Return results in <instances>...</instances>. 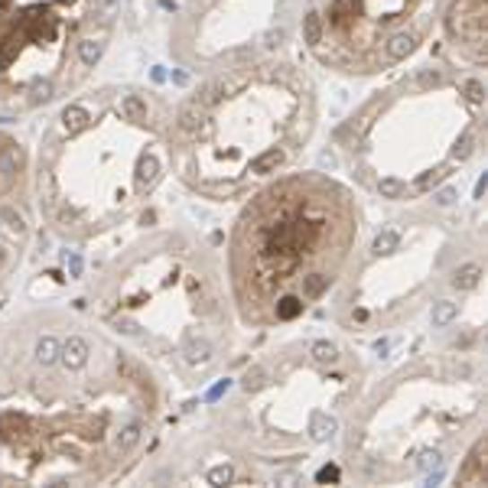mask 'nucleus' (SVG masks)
Masks as SVG:
<instances>
[{"mask_svg":"<svg viewBox=\"0 0 488 488\" xmlns=\"http://www.w3.org/2000/svg\"><path fill=\"white\" fill-rule=\"evenodd\" d=\"M157 371L65 309L0 323V485H108L163 420Z\"/></svg>","mask_w":488,"mask_h":488,"instance_id":"1","label":"nucleus"},{"mask_svg":"<svg viewBox=\"0 0 488 488\" xmlns=\"http://www.w3.org/2000/svg\"><path fill=\"white\" fill-rule=\"evenodd\" d=\"M170 114V101L147 85H101L65 98L30 170L46 225L85 244L137 218L173 173Z\"/></svg>","mask_w":488,"mask_h":488,"instance_id":"2","label":"nucleus"},{"mask_svg":"<svg viewBox=\"0 0 488 488\" xmlns=\"http://www.w3.org/2000/svg\"><path fill=\"white\" fill-rule=\"evenodd\" d=\"M319 124V92L297 62L212 69L170 114V163L199 199L238 202L297 166Z\"/></svg>","mask_w":488,"mask_h":488,"instance_id":"3","label":"nucleus"},{"mask_svg":"<svg viewBox=\"0 0 488 488\" xmlns=\"http://www.w3.org/2000/svg\"><path fill=\"white\" fill-rule=\"evenodd\" d=\"M362 238L355 192L326 173H287L251 192L228 238V297L254 329L300 323L339 287Z\"/></svg>","mask_w":488,"mask_h":488,"instance_id":"4","label":"nucleus"},{"mask_svg":"<svg viewBox=\"0 0 488 488\" xmlns=\"http://www.w3.org/2000/svg\"><path fill=\"white\" fill-rule=\"evenodd\" d=\"M98 323L163 365L183 388H199L225 365L235 306L222 264L205 241L163 228L124 248L92 283Z\"/></svg>","mask_w":488,"mask_h":488,"instance_id":"5","label":"nucleus"},{"mask_svg":"<svg viewBox=\"0 0 488 488\" xmlns=\"http://www.w3.org/2000/svg\"><path fill=\"white\" fill-rule=\"evenodd\" d=\"M485 85L469 65H420L368 95L339 124L336 150L368 196L414 202L482 153Z\"/></svg>","mask_w":488,"mask_h":488,"instance_id":"6","label":"nucleus"},{"mask_svg":"<svg viewBox=\"0 0 488 488\" xmlns=\"http://www.w3.org/2000/svg\"><path fill=\"white\" fill-rule=\"evenodd\" d=\"M482 358L475 352H423L362 391L342 427V462L362 485L427 482L482 433Z\"/></svg>","mask_w":488,"mask_h":488,"instance_id":"7","label":"nucleus"},{"mask_svg":"<svg viewBox=\"0 0 488 488\" xmlns=\"http://www.w3.org/2000/svg\"><path fill=\"white\" fill-rule=\"evenodd\" d=\"M365 378V362L345 342L293 339L244 368L205 430L251 482L267 479V469L303 466L342 433Z\"/></svg>","mask_w":488,"mask_h":488,"instance_id":"8","label":"nucleus"},{"mask_svg":"<svg viewBox=\"0 0 488 488\" xmlns=\"http://www.w3.org/2000/svg\"><path fill=\"white\" fill-rule=\"evenodd\" d=\"M124 0H0V121L85 85L114 43Z\"/></svg>","mask_w":488,"mask_h":488,"instance_id":"9","label":"nucleus"},{"mask_svg":"<svg viewBox=\"0 0 488 488\" xmlns=\"http://www.w3.org/2000/svg\"><path fill=\"white\" fill-rule=\"evenodd\" d=\"M459 251L456 218L440 212L388 218L365 248L352 254L349 271L336 287V323L355 336L401 329L430 306L440 283L456 271Z\"/></svg>","mask_w":488,"mask_h":488,"instance_id":"10","label":"nucleus"},{"mask_svg":"<svg viewBox=\"0 0 488 488\" xmlns=\"http://www.w3.org/2000/svg\"><path fill=\"white\" fill-rule=\"evenodd\" d=\"M443 0H303V43L323 69L371 79L423 49Z\"/></svg>","mask_w":488,"mask_h":488,"instance_id":"11","label":"nucleus"},{"mask_svg":"<svg viewBox=\"0 0 488 488\" xmlns=\"http://www.w3.org/2000/svg\"><path fill=\"white\" fill-rule=\"evenodd\" d=\"M303 0H186L170 30V53L189 72L280 56L300 27Z\"/></svg>","mask_w":488,"mask_h":488,"instance_id":"12","label":"nucleus"},{"mask_svg":"<svg viewBox=\"0 0 488 488\" xmlns=\"http://www.w3.org/2000/svg\"><path fill=\"white\" fill-rule=\"evenodd\" d=\"M33 238V173L17 137L0 131V290L20 271Z\"/></svg>","mask_w":488,"mask_h":488,"instance_id":"13","label":"nucleus"},{"mask_svg":"<svg viewBox=\"0 0 488 488\" xmlns=\"http://www.w3.org/2000/svg\"><path fill=\"white\" fill-rule=\"evenodd\" d=\"M440 27L449 53L462 65L469 69L485 65V0H443Z\"/></svg>","mask_w":488,"mask_h":488,"instance_id":"14","label":"nucleus"},{"mask_svg":"<svg viewBox=\"0 0 488 488\" xmlns=\"http://www.w3.org/2000/svg\"><path fill=\"white\" fill-rule=\"evenodd\" d=\"M459 485H485V436H475L459 453V469L453 475Z\"/></svg>","mask_w":488,"mask_h":488,"instance_id":"15","label":"nucleus"}]
</instances>
